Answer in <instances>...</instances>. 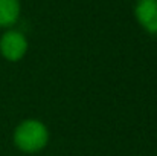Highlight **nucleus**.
<instances>
[{
	"label": "nucleus",
	"instance_id": "4",
	"mask_svg": "<svg viewBox=\"0 0 157 156\" xmlns=\"http://www.w3.org/2000/svg\"><path fill=\"white\" fill-rule=\"evenodd\" d=\"M20 15V0H0V28L12 26Z\"/></svg>",
	"mask_w": 157,
	"mask_h": 156
},
{
	"label": "nucleus",
	"instance_id": "2",
	"mask_svg": "<svg viewBox=\"0 0 157 156\" xmlns=\"http://www.w3.org/2000/svg\"><path fill=\"white\" fill-rule=\"evenodd\" d=\"M28 51V40L20 31H6L0 38V54L8 61H18Z\"/></svg>",
	"mask_w": 157,
	"mask_h": 156
},
{
	"label": "nucleus",
	"instance_id": "1",
	"mask_svg": "<svg viewBox=\"0 0 157 156\" xmlns=\"http://www.w3.org/2000/svg\"><path fill=\"white\" fill-rule=\"evenodd\" d=\"M49 141L48 127L38 119H26L14 130V144L26 153H35L46 147Z\"/></svg>",
	"mask_w": 157,
	"mask_h": 156
},
{
	"label": "nucleus",
	"instance_id": "3",
	"mask_svg": "<svg viewBox=\"0 0 157 156\" xmlns=\"http://www.w3.org/2000/svg\"><path fill=\"white\" fill-rule=\"evenodd\" d=\"M134 14L145 31L157 34V0H137Z\"/></svg>",
	"mask_w": 157,
	"mask_h": 156
}]
</instances>
